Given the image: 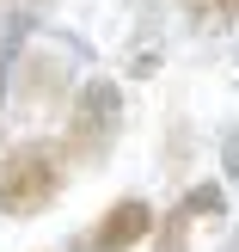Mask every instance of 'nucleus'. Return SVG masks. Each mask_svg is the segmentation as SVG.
I'll use <instances>...</instances> for the list:
<instances>
[{"label":"nucleus","mask_w":239,"mask_h":252,"mask_svg":"<svg viewBox=\"0 0 239 252\" xmlns=\"http://www.w3.org/2000/svg\"><path fill=\"white\" fill-rule=\"evenodd\" d=\"M61 154H68V148H55V142H19L0 160V209H6V216H37L43 203H55Z\"/></svg>","instance_id":"obj_1"},{"label":"nucleus","mask_w":239,"mask_h":252,"mask_svg":"<svg viewBox=\"0 0 239 252\" xmlns=\"http://www.w3.org/2000/svg\"><path fill=\"white\" fill-rule=\"evenodd\" d=\"M117 135H123V86L117 80H86L80 93H74L61 148H68L80 166H92V160H105L110 148H117Z\"/></svg>","instance_id":"obj_2"},{"label":"nucleus","mask_w":239,"mask_h":252,"mask_svg":"<svg viewBox=\"0 0 239 252\" xmlns=\"http://www.w3.org/2000/svg\"><path fill=\"white\" fill-rule=\"evenodd\" d=\"M68 93V68L43 49H19V86H12V111H49Z\"/></svg>","instance_id":"obj_3"},{"label":"nucleus","mask_w":239,"mask_h":252,"mask_svg":"<svg viewBox=\"0 0 239 252\" xmlns=\"http://www.w3.org/2000/svg\"><path fill=\"white\" fill-rule=\"evenodd\" d=\"M147 234H154V209H147L141 197H123V203H110L105 221L92 228V252H129V246H141Z\"/></svg>","instance_id":"obj_4"},{"label":"nucleus","mask_w":239,"mask_h":252,"mask_svg":"<svg viewBox=\"0 0 239 252\" xmlns=\"http://www.w3.org/2000/svg\"><path fill=\"white\" fill-rule=\"evenodd\" d=\"M221 209H227V191H221V185H190V191H184V203L172 209L166 234H159V252H190V221L221 216Z\"/></svg>","instance_id":"obj_5"},{"label":"nucleus","mask_w":239,"mask_h":252,"mask_svg":"<svg viewBox=\"0 0 239 252\" xmlns=\"http://www.w3.org/2000/svg\"><path fill=\"white\" fill-rule=\"evenodd\" d=\"M184 6H190L203 25H227V19H239V0H184Z\"/></svg>","instance_id":"obj_6"},{"label":"nucleus","mask_w":239,"mask_h":252,"mask_svg":"<svg viewBox=\"0 0 239 252\" xmlns=\"http://www.w3.org/2000/svg\"><path fill=\"white\" fill-rule=\"evenodd\" d=\"M221 160H227V179L239 185V129L227 135V142H221Z\"/></svg>","instance_id":"obj_7"},{"label":"nucleus","mask_w":239,"mask_h":252,"mask_svg":"<svg viewBox=\"0 0 239 252\" xmlns=\"http://www.w3.org/2000/svg\"><path fill=\"white\" fill-rule=\"evenodd\" d=\"M215 252H239V234H233V240H227V246H215Z\"/></svg>","instance_id":"obj_8"}]
</instances>
